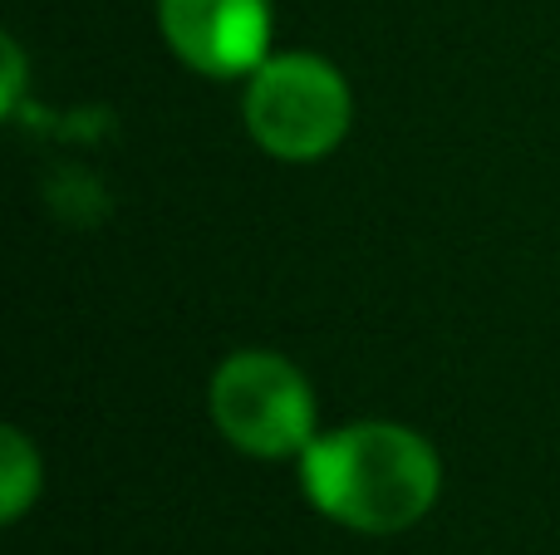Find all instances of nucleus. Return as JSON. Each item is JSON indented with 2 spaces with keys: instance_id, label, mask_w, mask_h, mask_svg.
<instances>
[{
  "instance_id": "obj_1",
  "label": "nucleus",
  "mask_w": 560,
  "mask_h": 555,
  "mask_svg": "<svg viewBox=\"0 0 560 555\" xmlns=\"http://www.w3.org/2000/svg\"><path fill=\"white\" fill-rule=\"evenodd\" d=\"M300 492L335 527L359 536H398L433 517L443 497V458L408 423H339L319 428V438L300 452Z\"/></svg>"
},
{
  "instance_id": "obj_2",
  "label": "nucleus",
  "mask_w": 560,
  "mask_h": 555,
  "mask_svg": "<svg viewBox=\"0 0 560 555\" xmlns=\"http://www.w3.org/2000/svg\"><path fill=\"white\" fill-rule=\"evenodd\" d=\"M242 123L276 163H325L354 133V88L310 49H276L242 88Z\"/></svg>"
},
{
  "instance_id": "obj_3",
  "label": "nucleus",
  "mask_w": 560,
  "mask_h": 555,
  "mask_svg": "<svg viewBox=\"0 0 560 555\" xmlns=\"http://www.w3.org/2000/svg\"><path fill=\"white\" fill-rule=\"evenodd\" d=\"M207 413L226 448L256 462H285L319 438L315 383L295 359L276 350H236L207 383Z\"/></svg>"
},
{
  "instance_id": "obj_4",
  "label": "nucleus",
  "mask_w": 560,
  "mask_h": 555,
  "mask_svg": "<svg viewBox=\"0 0 560 555\" xmlns=\"http://www.w3.org/2000/svg\"><path fill=\"white\" fill-rule=\"evenodd\" d=\"M158 29L202 79H252L276 55L271 0H158Z\"/></svg>"
},
{
  "instance_id": "obj_5",
  "label": "nucleus",
  "mask_w": 560,
  "mask_h": 555,
  "mask_svg": "<svg viewBox=\"0 0 560 555\" xmlns=\"http://www.w3.org/2000/svg\"><path fill=\"white\" fill-rule=\"evenodd\" d=\"M39 492H45V458H39V448L30 442L25 428L5 423L0 428V521L5 527L25 521V511L39 501Z\"/></svg>"
},
{
  "instance_id": "obj_6",
  "label": "nucleus",
  "mask_w": 560,
  "mask_h": 555,
  "mask_svg": "<svg viewBox=\"0 0 560 555\" xmlns=\"http://www.w3.org/2000/svg\"><path fill=\"white\" fill-rule=\"evenodd\" d=\"M0 55H5V84H0V108L15 114L20 108V94H25V49H20L15 35L0 39Z\"/></svg>"
}]
</instances>
